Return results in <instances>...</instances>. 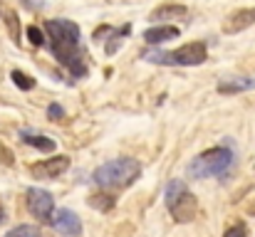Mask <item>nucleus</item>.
Returning a JSON list of instances; mask_svg holds the SVG:
<instances>
[{"label": "nucleus", "mask_w": 255, "mask_h": 237, "mask_svg": "<svg viewBox=\"0 0 255 237\" xmlns=\"http://www.w3.org/2000/svg\"><path fill=\"white\" fill-rule=\"evenodd\" d=\"M45 32H47V45L52 55L72 75V79L87 77L85 50L80 47V40H82L80 27L72 20H47Z\"/></svg>", "instance_id": "nucleus-1"}, {"label": "nucleus", "mask_w": 255, "mask_h": 237, "mask_svg": "<svg viewBox=\"0 0 255 237\" xmlns=\"http://www.w3.org/2000/svg\"><path fill=\"white\" fill-rule=\"evenodd\" d=\"M141 175V163L136 158H114L94 170V183L99 188H129Z\"/></svg>", "instance_id": "nucleus-2"}, {"label": "nucleus", "mask_w": 255, "mask_h": 237, "mask_svg": "<svg viewBox=\"0 0 255 237\" xmlns=\"http://www.w3.org/2000/svg\"><path fill=\"white\" fill-rule=\"evenodd\" d=\"M233 165V151L226 146L218 149H208L201 156H196L188 165V178H213V175H223L228 168Z\"/></svg>", "instance_id": "nucleus-3"}, {"label": "nucleus", "mask_w": 255, "mask_h": 237, "mask_svg": "<svg viewBox=\"0 0 255 237\" xmlns=\"http://www.w3.org/2000/svg\"><path fill=\"white\" fill-rule=\"evenodd\" d=\"M166 208L171 210L176 223H191L198 215V200L196 195L186 188L183 180H171L166 185Z\"/></svg>", "instance_id": "nucleus-4"}, {"label": "nucleus", "mask_w": 255, "mask_h": 237, "mask_svg": "<svg viewBox=\"0 0 255 237\" xmlns=\"http://www.w3.org/2000/svg\"><path fill=\"white\" fill-rule=\"evenodd\" d=\"M208 57V50L203 42H188L173 52H146L144 60L154 62V65H171V67H196L203 65Z\"/></svg>", "instance_id": "nucleus-5"}, {"label": "nucleus", "mask_w": 255, "mask_h": 237, "mask_svg": "<svg viewBox=\"0 0 255 237\" xmlns=\"http://www.w3.org/2000/svg\"><path fill=\"white\" fill-rule=\"evenodd\" d=\"M27 198H25V203H27V210L32 213V218H37V220H42V223H52V213H55V200H52V195L47 193V190H42V188H27V193H25Z\"/></svg>", "instance_id": "nucleus-6"}, {"label": "nucleus", "mask_w": 255, "mask_h": 237, "mask_svg": "<svg viewBox=\"0 0 255 237\" xmlns=\"http://www.w3.org/2000/svg\"><path fill=\"white\" fill-rule=\"evenodd\" d=\"M70 168V158L67 156H55V158H45L35 165H30V173L32 178H60L65 170Z\"/></svg>", "instance_id": "nucleus-7"}, {"label": "nucleus", "mask_w": 255, "mask_h": 237, "mask_svg": "<svg viewBox=\"0 0 255 237\" xmlns=\"http://www.w3.org/2000/svg\"><path fill=\"white\" fill-rule=\"evenodd\" d=\"M52 228L65 237L82 235V220H80L72 210H67V208H62V210L55 213V218H52Z\"/></svg>", "instance_id": "nucleus-8"}, {"label": "nucleus", "mask_w": 255, "mask_h": 237, "mask_svg": "<svg viewBox=\"0 0 255 237\" xmlns=\"http://www.w3.org/2000/svg\"><path fill=\"white\" fill-rule=\"evenodd\" d=\"M251 25H255V7H243V10H236V12H231L226 17L223 32L226 35H236V32L248 30Z\"/></svg>", "instance_id": "nucleus-9"}, {"label": "nucleus", "mask_w": 255, "mask_h": 237, "mask_svg": "<svg viewBox=\"0 0 255 237\" xmlns=\"http://www.w3.org/2000/svg\"><path fill=\"white\" fill-rule=\"evenodd\" d=\"M178 27L176 25H156V27H149L144 32V40L149 45H161V42H169V40H176L178 37Z\"/></svg>", "instance_id": "nucleus-10"}, {"label": "nucleus", "mask_w": 255, "mask_h": 237, "mask_svg": "<svg viewBox=\"0 0 255 237\" xmlns=\"http://www.w3.org/2000/svg\"><path fill=\"white\" fill-rule=\"evenodd\" d=\"M251 89H255V79L251 77H236L218 81V91L221 94H241V91H251Z\"/></svg>", "instance_id": "nucleus-11"}, {"label": "nucleus", "mask_w": 255, "mask_h": 237, "mask_svg": "<svg viewBox=\"0 0 255 237\" xmlns=\"http://www.w3.org/2000/svg\"><path fill=\"white\" fill-rule=\"evenodd\" d=\"M186 7L183 5H161V7H156L151 15H149V20H154V22H161V20H181V17H186Z\"/></svg>", "instance_id": "nucleus-12"}, {"label": "nucleus", "mask_w": 255, "mask_h": 237, "mask_svg": "<svg viewBox=\"0 0 255 237\" xmlns=\"http://www.w3.org/2000/svg\"><path fill=\"white\" fill-rule=\"evenodd\" d=\"M22 141H25L27 146L37 149V151H45V154L55 151V141H52V139H47V136H40V134H30V131H22Z\"/></svg>", "instance_id": "nucleus-13"}, {"label": "nucleus", "mask_w": 255, "mask_h": 237, "mask_svg": "<svg viewBox=\"0 0 255 237\" xmlns=\"http://www.w3.org/2000/svg\"><path fill=\"white\" fill-rule=\"evenodd\" d=\"M89 205L92 208H97V210H112L114 208V198L112 195H107V193H94V195H89Z\"/></svg>", "instance_id": "nucleus-14"}, {"label": "nucleus", "mask_w": 255, "mask_h": 237, "mask_svg": "<svg viewBox=\"0 0 255 237\" xmlns=\"http://www.w3.org/2000/svg\"><path fill=\"white\" fill-rule=\"evenodd\" d=\"M2 237H42V233L37 225H17V228L7 230Z\"/></svg>", "instance_id": "nucleus-15"}, {"label": "nucleus", "mask_w": 255, "mask_h": 237, "mask_svg": "<svg viewBox=\"0 0 255 237\" xmlns=\"http://www.w3.org/2000/svg\"><path fill=\"white\" fill-rule=\"evenodd\" d=\"M5 22H7L10 40H12V42H20V20H17V12H15V10H7V12H5Z\"/></svg>", "instance_id": "nucleus-16"}, {"label": "nucleus", "mask_w": 255, "mask_h": 237, "mask_svg": "<svg viewBox=\"0 0 255 237\" xmlns=\"http://www.w3.org/2000/svg\"><path fill=\"white\" fill-rule=\"evenodd\" d=\"M12 81H15V86H17V89H22V91L35 89V79L27 77V75H22L20 70H15V72H12Z\"/></svg>", "instance_id": "nucleus-17"}, {"label": "nucleus", "mask_w": 255, "mask_h": 237, "mask_svg": "<svg viewBox=\"0 0 255 237\" xmlns=\"http://www.w3.org/2000/svg\"><path fill=\"white\" fill-rule=\"evenodd\" d=\"M124 35H129V25L124 27V30H117L114 35H112V42H107V55H114L117 50H119V45H122V37Z\"/></svg>", "instance_id": "nucleus-18"}, {"label": "nucleus", "mask_w": 255, "mask_h": 237, "mask_svg": "<svg viewBox=\"0 0 255 237\" xmlns=\"http://www.w3.org/2000/svg\"><path fill=\"white\" fill-rule=\"evenodd\" d=\"M27 40H30V45H35V47L45 45V35H42V30H40L37 25H30V27H27Z\"/></svg>", "instance_id": "nucleus-19"}, {"label": "nucleus", "mask_w": 255, "mask_h": 237, "mask_svg": "<svg viewBox=\"0 0 255 237\" xmlns=\"http://www.w3.org/2000/svg\"><path fill=\"white\" fill-rule=\"evenodd\" d=\"M223 237H248V230H246V225H233V228L226 230Z\"/></svg>", "instance_id": "nucleus-20"}, {"label": "nucleus", "mask_w": 255, "mask_h": 237, "mask_svg": "<svg viewBox=\"0 0 255 237\" xmlns=\"http://www.w3.org/2000/svg\"><path fill=\"white\" fill-rule=\"evenodd\" d=\"M47 116H50L52 121H60V119L65 116V111H62V106H60V104H50V109H47Z\"/></svg>", "instance_id": "nucleus-21"}, {"label": "nucleus", "mask_w": 255, "mask_h": 237, "mask_svg": "<svg viewBox=\"0 0 255 237\" xmlns=\"http://www.w3.org/2000/svg\"><path fill=\"white\" fill-rule=\"evenodd\" d=\"M27 7H32V10H40V7H45V0H22Z\"/></svg>", "instance_id": "nucleus-22"}, {"label": "nucleus", "mask_w": 255, "mask_h": 237, "mask_svg": "<svg viewBox=\"0 0 255 237\" xmlns=\"http://www.w3.org/2000/svg\"><path fill=\"white\" fill-rule=\"evenodd\" d=\"M0 156H5V163H7V165H12V158H10V151H7L5 146H0Z\"/></svg>", "instance_id": "nucleus-23"}, {"label": "nucleus", "mask_w": 255, "mask_h": 237, "mask_svg": "<svg viewBox=\"0 0 255 237\" xmlns=\"http://www.w3.org/2000/svg\"><path fill=\"white\" fill-rule=\"evenodd\" d=\"M2 220H5V208L0 205V223H2Z\"/></svg>", "instance_id": "nucleus-24"}]
</instances>
